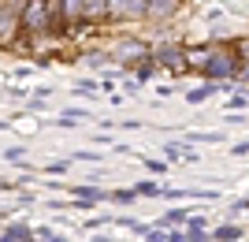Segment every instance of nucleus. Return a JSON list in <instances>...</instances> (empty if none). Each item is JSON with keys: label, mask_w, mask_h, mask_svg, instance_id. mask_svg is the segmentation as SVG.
<instances>
[{"label": "nucleus", "mask_w": 249, "mask_h": 242, "mask_svg": "<svg viewBox=\"0 0 249 242\" xmlns=\"http://www.w3.org/2000/svg\"><path fill=\"white\" fill-rule=\"evenodd\" d=\"M216 90V82H205V86H197V90H190L186 93V101L190 105H201V101H208V93Z\"/></svg>", "instance_id": "7"}, {"label": "nucleus", "mask_w": 249, "mask_h": 242, "mask_svg": "<svg viewBox=\"0 0 249 242\" xmlns=\"http://www.w3.org/2000/svg\"><path fill=\"white\" fill-rule=\"evenodd\" d=\"M138 53H145V49H142V45H119V49H115V60H126V56H138Z\"/></svg>", "instance_id": "9"}, {"label": "nucleus", "mask_w": 249, "mask_h": 242, "mask_svg": "<svg viewBox=\"0 0 249 242\" xmlns=\"http://www.w3.org/2000/svg\"><path fill=\"white\" fill-rule=\"evenodd\" d=\"M231 112H234V108H238V112H242V108H246V93H234V97H231Z\"/></svg>", "instance_id": "11"}, {"label": "nucleus", "mask_w": 249, "mask_h": 242, "mask_svg": "<svg viewBox=\"0 0 249 242\" xmlns=\"http://www.w3.org/2000/svg\"><path fill=\"white\" fill-rule=\"evenodd\" d=\"M145 242H164V235H156V231H145Z\"/></svg>", "instance_id": "14"}, {"label": "nucleus", "mask_w": 249, "mask_h": 242, "mask_svg": "<svg viewBox=\"0 0 249 242\" xmlns=\"http://www.w3.org/2000/svg\"><path fill=\"white\" fill-rule=\"evenodd\" d=\"M37 235H41V239H45V242H67V239H63V235H52V231H49V227H41V231H37Z\"/></svg>", "instance_id": "12"}, {"label": "nucleus", "mask_w": 249, "mask_h": 242, "mask_svg": "<svg viewBox=\"0 0 249 242\" xmlns=\"http://www.w3.org/2000/svg\"><path fill=\"white\" fill-rule=\"evenodd\" d=\"M145 78H153V63H142V71H138V82H145Z\"/></svg>", "instance_id": "13"}, {"label": "nucleus", "mask_w": 249, "mask_h": 242, "mask_svg": "<svg viewBox=\"0 0 249 242\" xmlns=\"http://www.w3.org/2000/svg\"><path fill=\"white\" fill-rule=\"evenodd\" d=\"M164 223H186V209H175V212H167Z\"/></svg>", "instance_id": "10"}, {"label": "nucleus", "mask_w": 249, "mask_h": 242, "mask_svg": "<svg viewBox=\"0 0 249 242\" xmlns=\"http://www.w3.org/2000/svg\"><path fill=\"white\" fill-rule=\"evenodd\" d=\"M216 239L219 242H242V227H231V223H227V227H219V231H216Z\"/></svg>", "instance_id": "8"}, {"label": "nucleus", "mask_w": 249, "mask_h": 242, "mask_svg": "<svg viewBox=\"0 0 249 242\" xmlns=\"http://www.w3.org/2000/svg\"><path fill=\"white\" fill-rule=\"evenodd\" d=\"M175 11H178V0H145V15H153V19H167Z\"/></svg>", "instance_id": "5"}, {"label": "nucleus", "mask_w": 249, "mask_h": 242, "mask_svg": "<svg viewBox=\"0 0 249 242\" xmlns=\"http://www.w3.org/2000/svg\"><path fill=\"white\" fill-rule=\"evenodd\" d=\"M108 11L119 19H142L145 15V0H108Z\"/></svg>", "instance_id": "3"}, {"label": "nucleus", "mask_w": 249, "mask_h": 242, "mask_svg": "<svg viewBox=\"0 0 249 242\" xmlns=\"http://www.w3.org/2000/svg\"><path fill=\"white\" fill-rule=\"evenodd\" d=\"M4 242H34V231L26 227V223H15V227H8Z\"/></svg>", "instance_id": "6"}, {"label": "nucleus", "mask_w": 249, "mask_h": 242, "mask_svg": "<svg viewBox=\"0 0 249 242\" xmlns=\"http://www.w3.org/2000/svg\"><path fill=\"white\" fill-rule=\"evenodd\" d=\"M201 67H205V78H208V82H219V78H234V74L242 78V74H246L238 63L231 60V56H212V53H208V60L201 63Z\"/></svg>", "instance_id": "1"}, {"label": "nucleus", "mask_w": 249, "mask_h": 242, "mask_svg": "<svg viewBox=\"0 0 249 242\" xmlns=\"http://www.w3.org/2000/svg\"><path fill=\"white\" fill-rule=\"evenodd\" d=\"M56 4H60V0H56ZM56 4H45V0H34V4H26V11H22L26 30H45V26H49V19L56 15Z\"/></svg>", "instance_id": "2"}, {"label": "nucleus", "mask_w": 249, "mask_h": 242, "mask_svg": "<svg viewBox=\"0 0 249 242\" xmlns=\"http://www.w3.org/2000/svg\"><path fill=\"white\" fill-rule=\"evenodd\" d=\"M156 60L164 63V67H171V71H182V67H186V49H171V45H164V49H156Z\"/></svg>", "instance_id": "4"}]
</instances>
